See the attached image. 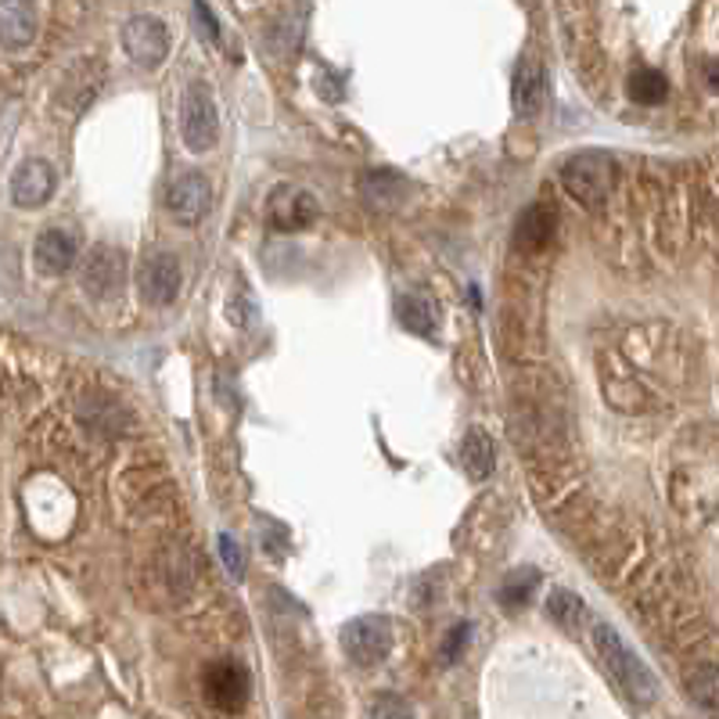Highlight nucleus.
<instances>
[{
  "label": "nucleus",
  "instance_id": "nucleus-1",
  "mask_svg": "<svg viewBox=\"0 0 719 719\" xmlns=\"http://www.w3.org/2000/svg\"><path fill=\"white\" fill-rule=\"evenodd\" d=\"M594 647L600 655V662L622 691L630 694L633 702L641 705H652L655 694H658V680L652 677V669H647L641 658L630 652V644L622 641V636L608 627V622H594Z\"/></svg>",
  "mask_w": 719,
  "mask_h": 719
},
{
  "label": "nucleus",
  "instance_id": "nucleus-2",
  "mask_svg": "<svg viewBox=\"0 0 719 719\" xmlns=\"http://www.w3.org/2000/svg\"><path fill=\"white\" fill-rule=\"evenodd\" d=\"M561 184L575 202L600 206L611 195V184H616V159L608 151H575L572 159H565Z\"/></svg>",
  "mask_w": 719,
  "mask_h": 719
},
{
  "label": "nucleus",
  "instance_id": "nucleus-3",
  "mask_svg": "<svg viewBox=\"0 0 719 719\" xmlns=\"http://www.w3.org/2000/svg\"><path fill=\"white\" fill-rule=\"evenodd\" d=\"M181 137L187 151L202 156L212 145L220 140V112H216V101H212V90L206 84H195L184 90V101H181Z\"/></svg>",
  "mask_w": 719,
  "mask_h": 719
},
{
  "label": "nucleus",
  "instance_id": "nucleus-4",
  "mask_svg": "<svg viewBox=\"0 0 719 719\" xmlns=\"http://www.w3.org/2000/svg\"><path fill=\"white\" fill-rule=\"evenodd\" d=\"M342 647H346L349 662L363 669L379 666L393 652V622L385 616H360L342 630Z\"/></svg>",
  "mask_w": 719,
  "mask_h": 719
},
{
  "label": "nucleus",
  "instance_id": "nucleus-5",
  "mask_svg": "<svg viewBox=\"0 0 719 719\" xmlns=\"http://www.w3.org/2000/svg\"><path fill=\"white\" fill-rule=\"evenodd\" d=\"M202 687H206V698L216 705L220 712H241L245 702H249L252 680H249V669H245L241 662L220 658V662L206 666Z\"/></svg>",
  "mask_w": 719,
  "mask_h": 719
},
{
  "label": "nucleus",
  "instance_id": "nucleus-6",
  "mask_svg": "<svg viewBox=\"0 0 719 719\" xmlns=\"http://www.w3.org/2000/svg\"><path fill=\"white\" fill-rule=\"evenodd\" d=\"M123 51L140 69H156L170 54V33L156 15H134L123 26Z\"/></svg>",
  "mask_w": 719,
  "mask_h": 719
},
{
  "label": "nucleus",
  "instance_id": "nucleus-7",
  "mask_svg": "<svg viewBox=\"0 0 719 719\" xmlns=\"http://www.w3.org/2000/svg\"><path fill=\"white\" fill-rule=\"evenodd\" d=\"M317 198L306 191V187H296V184H281L270 191L266 198V216H270V227L285 231V234H296V231H306L310 223L317 220Z\"/></svg>",
  "mask_w": 719,
  "mask_h": 719
},
{
  "label": "nucleus",
  "instance_id": "nucleus-8",
  "mask_svg": "<svg viewBox=\"0 0 719 719\" xmlns=\"http://www.w3.org/2000/svg\"><path fill=\"white\" fill-rule=\"evenodd\" d=\"M126 281V256L115 245H94L84 263V288L94 299H112Z\"/></svg>",
  "mask_w": 719,
  "mask_h": 719
},
{
  "label": "nucleus",
  "instance_id": "nucleus-9",
  "mask_svg": "<svg viewBox=\"0 0 719 719\" xmlns=\"http://www.w3.org/2000/svg\"><path fill=\"white\" fill-rule=\"evenodd\" d=\"M209 202H212V187L206 181V173H184L176 176L166 191V209L176 223H184V227H195L198 220L209 212Z\"/></svg>",
  "mask_w": 719,
  "mask_h": 719
},
{
  "label": "nucleus",
  "instance_id": "nucleus-10",
  "mask_svg": "<svg viewBox=\"0 0 719 719\" xmlns=\"http://www.w3.org/2000/svg\"><path fill=\"white\" fill-rule=\"evenodd\" d=\"M58 173L47 159H26L11 176V202L18 209H40L51 202Z\"/></svg>",
  "mask_w": 719,
  "mask_h": 719
},
{
  "label": "nucleus",
  "instance_id": "nucleus-11",
  "mask_svg": "<svg viewBox=\"0 0 719 719\" xmlns=\"http://www.w3.org/2000/svg\"><path fill=\"white\" fill-rule=\"evenodd\" d=\"M33 259H37V270L47 277H62L76 266L79 259V241L73 231L65 227H47L40 231L37 245H33Z\"/></svg>",
  "mask_w": 719,
  "mask_h": 719
},
{
  "label": "nucleus",
  "instance_id": "nucleus-12",
  "mask_svg": "<svg viewBox=\"0 0 719 719\" xmlns=\"http://www.w3.org/2000/svg\"><path fill=\"white\" fill-rule=\"evenodd\" d=\"M181 281H184L181 259L173 252H159L140 270V296L151 306H170L176 299V292H181Z\"/></svg>",
  "mask_w": 719,
  "mask_h": 719
},
{
  "label": "nucleus",
  "instance_id": "nucleus-13",
  "mask_svg": "<svg viewBox=\"0 0 719 719\" xmlns=\"http://www.w3.org/2000/svg\"><path fill=\"white\" fill-rule=\"evenodd\" d=\"M544 101H547V73L536 58H522L515 69V79H511V104L522 120H533V115L544 112Z\"/></svg>",
  "mask_w": 719,
  "mask_h": 719
},
{
  "label": "nucleus",
  "instance_id": "nucleus-14",
  "mask_svg": "<svg viewBox=\"0 0 719 719\" xmlns=\"http://www.w3.org/2000/svg\"><path fill=\"white\" fill-rule=\"evenodd\" d=\"M37 37V4L33 0H0V47L26 51Z\"/></svg>",
  "mask_w": 719,
  "mask_h": 719
},
{
  "label": "nucleus",
  "instance_id": "nucleus-15",
  "mask_svg": "<svg viewBox=\"0 0 719 719\" xmlns=\"http://www.w3.org/2000/svg\"><path fill=\"white\" fill-rule=\"evenodd\" d=\"M407 195H410V181L396 170H371V173H363V181H360L363 206L374 209V212L399 209L407 202Z\"/></svg>",
  "mask_w": 719,
  "mask_h": 719
},
{
  "label": "nucleus",
  "instance_id": "nucleus-16",
  "mask_svg": "<svg viewBox=\"0 0 719 719\" xmlns=\"http://www.w3.org/2000/svg\"><path fill=\"white\" fill-rule=\"evenodd\" d=\"M554 227H558V216H554L550 206H544V202L529 206L515 223V249H522V252L547 249L554 238Z\"/></svg>",
  "mask_w": 719,
  "mask_h": 719
},
{
  "label": "nucleus",
  "instance_id": "nucleus-17",
  "mask_svg": "<svg viewBox=\"0 0 719 719\" xmlns=\"http://www.w3.org/2000/svg\"><path fill=\"white\" fill-rule=\"evenodd\" d=\"M461 468L468 479H489L493 468H497V446L482 429H468L464 439H461Z\"/></svg>",
  "mask_w": 719,
  "mask_h": 719
},
{
  "label": "nucleus",
  "instance_id": "nucleus-18",
  "mask_svg": "<svg viewBox=\"0 0 719 719\" xmlns=\"http://www.w3.org/2000/svg\"><path fill=\"white\" fill-rule=\"evenodd\" d=\"M399 324L407 327V332H414L421 338H432L435 327H439V310L424 299V296H404L399 299Z\"/></svg>",
  "mask_w": 719,
  "mask_h": 719
},
{
  "label": "nucleus",
  "instance_id": "nucleus-19",
  "mask_svg": "<svg viewBox=\"0 0 719 719\" xmlns=\"http://www.w3.org/2000/svg\"><path fill=\"white\" fill-rule=\"evenodd\" d=\"M630 98L636 104H662L669 98V79L658 69H636L630 76Z\"/></svg>",
  "mask_w": 719,
  "mask_h": 719
},
{
  "label": "nucleus",
  "instance_id": "nucleus-20",
  "mask_svg": "<svg viewBox=\"0 0 719 719\" xmlns=\"http://www.w3.org/2000/svg\"><path fill=\"white\" fill-rule=\"evenodd\" d=\"M547 616L558 622V627L575 633V630H580V622L586 619V605L575 594H569V591H554L547 597Z\"/></svg>",
  "mask_w": 719,
  "mask_h": 719
},
{
  "label": "nucleus",
  "instance_id": "nucleus-21",
  "mask_svg": "<svg viewBox=\"0 0 719 719\" xmlns=\"http://www.w3.org/2000/svg\"><path fill=\"white\" fill-rule=\"evenodd\" d=\"M536 583H540V572L536 569H515L508 580L500 583V605L504 608H522L529 597H533V591H536Z\"/></svg>",
  "mask_w": 719,
  "mask_h": 719
},
{
  "label": "nucleus",
  "instance_id": "nucleus-22",
  "mask_svg": "<svg viewBox=\"0 0 719 719\" xmlns=\"http://www.w3.org/2000/svg\"><path fill=\"white\" fill-rule=\"evenodd\" d=\"M719 680H716V666H705L702 673L691 677V698L702 705L705 712H716L719 709Z\"/></svg>",
  "mask_w": 719,
  "mask_h": 719
},
{
  "label": "nucleus",
  "instance_id": "nucleus-23",
  "mask_svg": "<svg viewBox=\"0 0 719 719\" xmlns=\"http://www.w3.org/2000/svg\"><path fill=\"white\" fill-rule=\"evenodd\" d=\"M468 641H471V622H457V627L446 633V641L439 644V658H443L446 666H454L457 658L464 655Z\"/></svg>",
  "mask_w": 719,
  "mask_h": 719
},
{
  "label": "nucleus",
  "instance_id": "nucleus-24",
  "mask_svg": "<svg viewBox=\"0 0 719 719\" xmlns=\"http://www.w3.org/2000/svg\"><path fill=\"white\" fill-rule=\"evenodd\" d=\"M220 554H223V565H227V572L234 575V580H241V575H245V554H241V544L231 533L220 536Z\"/></svg>",
  "mask_w": 719,
  "mask_h": 719
},
{
  "label": "nucleus",
  "instance_id": "nucleus-25",
  "mask_svg": "<svg viewBox=\"0 0 719 719\" xmlns=\"http://www.w3.org/2000/svg\"><path fill=\"white\" fill-rule=\"evenodd\" d=\"M259 540H263V544L270 547V554H274V558H281V554H285V547H288L285 529H281L274 518H263V525H259Z\"/></svg>",
  "mask_w": 719,
  "mask_h": 719
},
{
  "label": "nucleus",
  "instance_id": "nucleus-26",
  "mask_svg": "<svg viewBox=\"0 0 719 719\" xmlns=\"http://www.w3.org/2000/svg\"><path fill=\"white\" fill-rule=\"evenodd\" d=\"M195 22L198 29H202V40L209 44H220V26H216V15H212V8L206 0H195Z\"/></svg>",
  "mask_w": 719,
  "mask_h": 719
},
{
  "label": "nucleus",
  "instance_id": "nucleus-27",
  "mask_svg": "<svg viewBox=\"0 0 719 719\" xmlns=\"http://www.w3.org/2000/svg\"><path fill=\"white\" fill-rule=\"evenodd\" d=\"M388 712H396V716H410V705H374V709H371V716H388Z\"/></svg>",
  "mask_w": 719,
  "mask_h": 719
},
{
  "label": "nucleus",
  "instance_id": "nucleus-28",
  "mask_svg": "<svg viewBox=\"0 0 719 719\" xmlns=\"http://www.w3.org/2000/svg\"><path fill=\"white\" fill-rule=\"evenodd\" d=\"M709 90H719V79H716V62H709Z\"/></svg>",
  "mask_w": 719,
  "mask_h": 719
}]
</instances>
